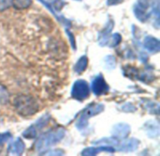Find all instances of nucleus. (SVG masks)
<instances>
[{"label": "nucleus", "instance_id": "29", "mask_svg": "<svg viewBox=\"0 0 160 156\" xmlns=\"http://www.w3.org/2000/svg\"><path fill=\"white\" fill-rule=\"evenodd\" d=\"M139 58L142 63H146L147 60H148V55L146 53H144V52H141L140 55H139Z\"/></svg>", "mask_w": 160, "mask_h": 156}, {"label": "nucleus", "instance_id": "12", "mask_svg": "<svg viewBox=\"0 0 160 156\" xmlns=\"http://www.w3.org/2000/svg\"><path fill=\"white\" fill-rule=\"evenodd\" d=\"M115 152V149L113 147L111 146H102L99 145V147H89L84 149L82 152V155H86V156H93L98 154L99 153H113Z\"/></svg>", "mask_w": 160, "mask_h": 156}, {"label": "nucleus", "instance_id": "20", "mask_svg": "<svg viewBox=\"0 0 160 156\" xmlns=\"http://www.w3.org/2000/svg\"><path fill=\"white\" fill-rule=\"evenodd\" d=\"M9 101V92L8 89L0 84V105H7Z\"/></svg>", "mask_w": 160, "mask_h": 156}, {"label": "nucleus", "instance_id": "16", "mask_svg": "<svg viewBox=\"0 0 160 156\" xmlns=\"http://www.w3.org/2000/svg\"><path fill=\"white\" fill-rule=\"evenodd\" d=\"M122 70H123V73L126 77L130 78V79H139L140 73H139V70L137 68L127 65Z\"/></svg>", "mask_w": 160, "mask_h": 156}, {"label": "nucleus", "instance_id": "31", "mask_svg": "<svg viewBox=\"0 0 160 156\" xmlns=\"http://www.w3.org/2000/svg\"><path fill=\"white\" fill-rule=\"evenodd\" d=\"M76 1H82V0H76Z\"/></svg>", "mask_w": 160, "mask_h": 156}, {"label": "nucleus", "instance_id": "4", "mask_svg": "<svg viewBox=\"0 0 160 156\" xmlns=\"http://www.w3.org/2000/svg\"><path fill=\"white\" fill-rule=\"evenodd\" d=\"M104 110V105L102 104H91L89 105L81 114V117L77 121L76 127L82 131L85 129L88 126V120L94 116H97L103 112Z\"/></svg>", "mask_w": 160, "mask_h": 156}, {"label": "nucleus", "instance_id": "9", "mask_svg": "<svg viewBox=\"0 0 160 156\" xmlns=\"http://www.w3.org/2000/svg\"><path fill=\"white\" fill-rule=\"evenodd\" d=\"M130 130H131V128L128 123L121 122V123H118V124L113 126L112 131V135L113 137L121 140V139L127 138L129 136Z\"/></svg>", "mask_w": 160, "mask_h": 156}, {"label": "nucleus", "instance_id": "2", "mask_svg": "<svg viewBox=\"0 0 160 156\" xmlns=\"http://www.w3.org/2000/svg\"><path fill=\"white\" fill-rule=\"evenodd\" d=\"M66 135V130L63 127H58L56 129L51 130L43 135H41L36 142V151L39 153H44L51 147L60 142Z\"/></svg>", "mask_w": 160, "mask_h": 156}, {"label": "nucleus", "instance_id": "18", "mask_svg": "<svg viewBox=\"0 0 160 156\" xmlns=\"http://www.w3.org/2000/svg\"><path fill=\"white\" fill-rule=\"evenodd\" d=\"M50 120H51V115L50 114H45V115H43L41 118H39L36 121V123L34 124V126L36 127L37 130L42 129V128H44L49 123Z\"/></svg>", "mask_w": 160, "mask_h": 156}, {"label": "nucleus", "instance_id": "7", "mask_svg": "<svg viewBox=\"0 0 160 156\" xmlns=\"http://www.w3.org/2000/svg\"><path fill=\"white\" fill-rule=\"evenodd\" d=\"M113 26H114V22L112 18L109 19L106 26L98 32V44L101 46V47H104L106 45H108L109 41H110V37L112 35V31L113 29Z\"/></svg>", "mask_w": 160, "mask_h": 156}, {"label": "nucleus", "instance_id": "17", "mask_svg": "<svg viewBox=\"0 0 160 156\" xmlns=\"http://www.w3.org/2000/svg\"><path fill=\"white\" fill-rule=\"evenodd\" d=\"M32 5V0H11V6L15 9H26Z\"/></svg>", "mask_w": 160, "mask_h": 156}, {"label": "nucleus", "instance_id": "24", "mask_svg": "<svg viewBox=\"0 0 160 156\" xmlns=\"http://www.w3.org/2000/svg\"><path fill=\"white\" fill-rule=\"evenodd\" d=\"M121 110L127 113H133L137 110V107L132 103H126L121 106Z\"/></svg>", "mask_w": 160, "mask_h": 156}, {"label": "nucleus", "instance_id": "25", "mask_svg": "<svg viewBox=\"0 0 160 156\" xmlns=\"http://www.w3.org/2000/svg\"><path fill=\"white\" fill-rule=\"evenodd\" d=\"M11 6V0H0V11L6 10Z\"/></svg>", "mask_w": 160, "mask_h": 156}, {"label": "nucleus", "instance_id": "27", "mask_svg": "<svg viewBox=\"0 0 160 156\" xmlns=\"http://www.w3.org/2000/svg\"><path fill=\"white\" fill-rule=\"evenodd\" d=\"M9 139H11V134L9 132H5L3 134H0V145L7 142Z\"/></svg>", "mask_w": 160, "mask_h": 156}, {"label": "nucleus", "instance_id": "6", "mask_svg": "<svg viewBox=\"0 0 160 156\" xmlns=\"http://www.w3.org/2000/svg\"><path fill=\"white\" fill-rule=\"evenodd\" d=\"M91 89H92L93 93L97 96H101V95L107 94L109 92L110 87H109L108 83L105 81V79L101 73L95 76L94 79L92 80Z\"/></svg>", "mask_w": 160, "mask_h": 156}, {"label": "nucleus", "instance_id": "28", "mask_svg": "<svg viewBox=\"0 0 160 156\" xmlns=\"http://www.w3.org/2000/svg\"><path fill=\"white\" fill-rule=\"evenodd\" d=\"M46 153H43L45 155H63L64 152L61 150H56V151H51V152H45Z\"/></svg>", "mask_w": 160, "mask_h": 156}, {"label": "nucleus", "instance_id": "26", "mask_svg": "<svg viewBox=\"0 0 160 156\" xmlns=\"http://www.w3.org/2000/svg\"><path fill=\"white\" fill-rule=\"evenodd\" d=\"M66 32H67V34H68V38H69V40H70V44H71L72 49H73V50H76V40H75L74 35H73L68 28H66Z\"/></svg>", "mask_w": 160, "mask_h": 156}, {"label": "nucleus", "instance_id": "1", "mask_svg": "<svg viewBox=\"0 0 160 156\" xmlns=\"http://www.w3.org/2000/svg\"><path fill=\"white\" fill-rule=\"evenodd\" d=\"M136 18L142 23L147 22L152 15L156 17V28H159L158 0H138L133 8Z\"/></svg>", "mask_w": 160, "mask_h": 156}, {"label": "nucleus", "instance_id": "3", "mask_svg": "<svg viewBox=\"0 0 160 156\" xmlns=\"http://www.w3.org/2000/svg\"><path fill=\"white\" fill-rule=\"evenodd\" d=\"M14 107L17 113L22 117H30L36 114L38 109L39 105L37 100L30 95H19L14 99L13 102Z\"/></svg>", "mask_w": 160, "mask_h": 156}, {"label": "nucleus", "instance_id": "10", "mask_svg": "<svg viewBox=\"0 0 160 156\" xmlns=\"http://www.w3.org/2000/svg\"><path fill=\"white\" fill-rule=\"evenodd\" d=\"M143 47L148 52L157 54L160 51V41L158 39L153 36H146L143 40Z\"/></svg>", "mask_w": 160, "mask_h": 156}, {"label": "nucleus", "instance_id": "23", "mask_svg": "<svg viewBox=\"0 0 160 156\" xmlns=\"http://www.w3.org/2000/svg\"><path fill=\"white\" fill-rule=\"evenodd\" d=\"M110 40H111V43H109L110 47L111 48H114V47L118 46L121 43V41H122V36L119 33H114V34H112L110 37Z\"/></svg>", "mask_w": 160, "mask_h": 156}, {"label": "nucleus", "instance_id": "5", "mask_svg": "<svg viewBox=\"0 0 160 156\" xmlns=\"http://www.w3.org/2000/svg\"><path fill=\"white\" fill-rule=\"evenodd\" d=\"M90 94V88L85 80L79 79L75 81L71 89V97L77 101L82 102L87 99Z\"/></svg>", "mask_w": 160, "mask_h": 156}, {"label": "nucleus", "instance_id": "19", "mask_svg": "<svg viewBox=\"0 0 160 156\" xmlns=\"http://www.w3.org/2000/svg\"><path fill=\"white\" fill-rule=\"evenodd\" d=\"M143 106H144V108H146L152 114H156V115L159 114V105L155 103V102L147 101L146 103H144Z\"/></svg>", "mask_w": 160, "mask_h": 156}, {"label": "nucleus", "instance_id": "22", "mask_svg": "<svg viewBox=\"0 0 160 156\" xmlns=\"http://www.w3.org/2000/svg\"><path fill=\"white\" fill-rule=\"evenodd\" d=\"M37 135H38V130L36 129V127L34 125H31L22 133V137L25 138H28V139L35 138L37 137Z\"/></svg>", "mask_w": 160, "mask_h": 156}, {"label": "nucleus", "instance_id": "8", "mask_svg": "<svg viewBox=\"0 0 160 156\" xmlns=\"http://www.w3.org/2000/svg\"><path fill=\"white\" fill-rule=\"evenodd\" d=\"M140 140L132 137V138H125V140L123 141H119V143L117 144V146L114 148L115 151L118 152H124V153H128V152H135L139 146H140Z\"/></svg>", "mask_w": 160, "mask_h": 156}, {"label": "nucleus", "instance_id": "21", "mask_svg": "<svg viewBox=\"0 0 160 156\" xmlns=\"http://www.w3.org/2000/svg\"><path fill=\"white\" fill-rule=\"evenodd\" d=\"M104 63H105V67L108 70L112 71L116 67V58L112 55H108L104 58Z\"/></svg>", "mask_w": 160, "mask_h": 156}, {"label": "nucleus", "instance_id": "30", "mask_svg": "<svg viewBox=\"0 0 160 156\" xmlns=\"http://www.w3.org/2000/svg\"><path fill=\"white\" fill-rule=\"evenodd\" d=\"M124 0H107V5L108 6H115L120 3H122Z\"/></svg>", "mask_w": 160, "mask_h": 156}, {"label": "nucleus", "instance_id": "15", "mask_svg": "<svg viewBox=\"0 0 160 156\" xmlns=\"http://www.w3.org/2000/svg\"><path fill=\"white\" fill-rule=\"evenodd\" d=\"M88 65V57L86 56H82L79 58V60L77 61V63L74 66V72L78 74L82 73Z\"/></svg>", "mask_w": 160, "mask_h": 156}, {"label": "nucleus", "instance_id": "14", "mask_svg": "<svg viewBox=\"0 0 160 156\" xmlns=\"http://www.w3.org/2000/svg\"><path fill=\"white\" fill-rule=\"evenodd\" d=\"M39 2H41L52 14H53V16L61 23V24H63L64 25H66V26H71V24H70V21L69 20H68V19H66L64 16H61V15H58L57 13H56V11H55V9L49 4V3H47L45 0H38Z\"/></svg>", "mask_w": 160, "mask_h": 156}, {"label": "nucleus", "instance_id": "13", "mask_svg": "<svg viewBox=\"0 0 160 156\" xmlns=\"http://www.w3.org/2000/svg\"><path fill=\"white\" fill-rule=\"evenodd\" d=\"M145 132L150 138H156L159 136V124L157 121H147L144 124Z\"/></svg>", "mask_w": 160, "mask_h": 156}, {"label": "nucleus", "instance_id": "11", "mask_svg": "<svg viewBox=\"0 0 160 156\" xmlns=\"http://www.w3.org/2000/svg\"><path fill=\"white\" fill-rule=\"evenodd\" d=\"M25 145L21 137H18L16 140L9 143L8 147V153L11 155H22L24 152Z\"/></svg>", "mask_w": 160, "mask_h": 156}]
</instances>
